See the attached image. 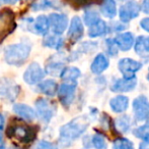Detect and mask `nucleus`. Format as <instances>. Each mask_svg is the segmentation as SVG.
I'll return each mask as SVG.
<instances>
[{"mask_svg": "<svg viewBox=\"0 0 149 149\" xmlns=\"http://www.w3.org/2000/svg\"><path fill=\"white\" fill-rule=\"evenodd\" d=\"M88 119L86 117H78L64 125L60 129V137L62 141H72L85 132L88 127Z\"/></svg>", "mask_w": 149, "mask_h": 149, "instance_id": "nucleus-1", "label": "nucleus"}, {"mask_svg": "<svg viewBox=\"0 0 149 149\" xmlns=\"http://www.w3.org/2000/svg\"><path fill=\"white\" fill-rule=\"evenodd\" d=\"M6 134L9 138L15 139L24 144L33 142L37 137V129L24 123L11 124L7 128Z\"/></svg>", "mask_w": 149, "mask_h": 149, "instance_id": "nucleus-2", "label": "nucleus"}, {"mask_svg": "<svg viewBox=\"0 0 149 149\" xmlns=\"http://www.w3.org/2000/svg\"><path fill=\"white\" fill-rule=\"evenodd\" d=\"M30 53L31 46L29 44L19 43L9 45L5 49V60L12 66H20L28 59Z\"/></svg>", "mask_w": 149, "mask_h": 149, "instance_id": "nucleus-3", "label": "nucleus"}, {"mask_svg": "<svg viewBox=\"0 0 149 149\" xmlns=\"http://www.w3.org/2000/svg\"><path fill=\"white\" fill-rule=\"evenodd\" d=\"M16 28L15 14L9 8L0 11V44Z\"/></svg>", "mask_w": 149, "mask_h": 149, "instance_id": "nucleus-4", "label": "nucleus"}, {"mask_svg": "<svg viewBox=\"0 0 149 149\" xmlns=\"http://www.w3.org/2000/svg\"><path fill=\"white\" fill-rule=\"evenodd\" d=\"M133 112L136 121H143L149 119V101L144 95H140L134 99Z\"/></svg>", "mask_w": 149, "mask_h": 149, "instance_id": "nucleus-5", "label": "nucleus"}, {"mask_svg": "<svg viewBox=\"0 0 149 149\" xmlns=\"http://www.w3.org/2000/svg\"><path fill=\"white\" fill-rule=\"evenodd\" d=\"M119 70L120 72L123 74V77L125 79H132L135 77V73L138 72L139 70H141L142 64H140L137 60H134L132 58L125 57L122 58L119 61Z\"/></svg>", "mask_w": 149, "mask_h": 149, "instance_id": "nucleus-6", "label": "nucleus"}, {"mask_svg": "<svg viewBox=\"0 0 149 149\" xmlns=\"http://www.w3.org/2000/svg\"><path fill=\"white\" fill-rule=\"evenodd\" d=\"M140 12V5L135 0H128L120 8V18L122 22L128 23L137 18Z\"/></svg>", "mask_w": 149, "mask_h": 149, "instance_id": "nucleus-7", "label": "nucleus"}, {"mask_svg": "<svg viewBox=\"0 0 149 149\" xmlns=\"http://www.w3.org/2000/svg\"><path fill=\"white\" fill-rule=\"evenodd\" d=\"M36 107L39 117L46 123H48L54 117L56 112V106L44 98H40L36 101Z\"/></svg>", "mask_w": 149, "mask_h": 149, "instance_id": "nucleus-8", "label": "nucleus"}, {"mask_svg": "<svg viewBox=\"0 0 149 149\" xmlns=\"http://www.w3.org/2000/svg\"><path fill=\"white\" fill-rule=\"evenodd\" d=\"M75 89H76V83H74V82H72V83H64L59 87L58 95H59L61 103L65 107H68L71 104V102L73 101V99H74Z\"/></svg>", "mask_w": 149, "mask_h": 149, "instance_id": "nucleus-9", "label": "nucleus"}, {"mask_svg": "<svg viewBox=\"0 0 149 149\" xmlns=\"http://www.w3.org/2000/svg\"><path fill=\"white\" fill-rule=\"evenodd\" d=\"M50 27L52 28L55 34L60 35L66 30L67 25H68V18L65 14L61 13H52L49 16Z\"/></svg>", "mask_w": 149, "mask_h": 149, "instance_id": "nucleus-10", "label": "nucleus"}, {"mask_svg": "<svg viewBox=\"0 0 149 149\" xmlns=\"http://www.w3.org/2000/svg\"><path fill=\"white\" fill-rule=\"evenodd\" d=\"M44 78V72L39 64L33 62L28 68L24 75V79L30 85L37 84Z\"/></svg>", "mask_w": 149, "mask_h": 149, "instance_id": "nucleus-11", "label": "nucleus"}, {"mask_svg": "<svg viewBox=\"0 0 149 149\" xmlns=\"http://www.w3.org/2000/svg\"><path fill=\"white\" fill-rule=\"evenodd\" d=\"M137 85V80L136 78H132V79H117L113 82L112 86H111V90L113 92H129L133 90Z\"/></svg>", "mask_w": 149, "mask_h": 149, "instance_id": "nucleus-12", "label": "nucleus"}, {"mask_svg": "<svg viewBox=\"0 0 149 149\" xmlns=\"http://www.w3.org/2000/svg\"><path fill=\"white\" fill-rule=\"evenodd\" d=\"M83 24L78 16H74L71 20L70 28L68 31V37L72 42H76L83 36Z\"/></svg>", "mask_w": 149, "mask_h": 149, "instance_id": "nucleus-13", "label": "nucleus"}, {"mask_svg": "<svg viewBox=\"0 0 149 149\" xmlns=\"http://www.w3.org/2000/svg\"><path fill=\"white\" fill-rule=\"evenodd\" d=\"M115 42L118 45L119 49L123 50V51H129L132 48V46L134 45V36L132 33L126 32V33H122V34L117 35L114 38Z\"/></svg>", "mask_w": 149, "mask_h": 149, "instance_id": "nucleus-14", "label": "nucleus"}, {"mask_svg": "<svg viewBox=\"0 0 149 149\" xmlns=\"http://www.w3.org/2000/svg\"><path fill=\"white\" fill-rule=\"evenodd\" d=\"M109 64H110L109 58L104 54L100 53L93 59L91 66H90V70L93 74L100 75L109 68Z\"/></svg>", "mask_w": 149, "mask_h": 149, "instance_id": "nucleus-15", "label": "nucleus"}, {"mask_svg": "<svg viewBox=\"0 0 149 149\" xmlns=\"http://www.w3.org/2000/svg\"><path fill=\"white\" fill-rule=\"evenodd\" d=\"M110 106L114 112L121 113L127 110L128 106H129V99L127 96L119 95L116 97L112 98L110 101Z\"/></svg>", "mask_w": 149, "mask_h": 149, "instance_id": "nucleus-16", "label": "nucleus"}, {"mask_svg": "<svg viewBox=\"0 0 149 149\" xmlns=\"http://www.w3.org/2000/svg\"><path fill=\"white\" fill-rule=\"evenodd\" d=\"M50 28L49 18L45 16H40L37 18V20L33 22V32L37 33L38 35H46Z\"/></svg>", "mask_w": 149, "mask_h": 149, "instance_id": "nucleus-17", "label": "nucleus"}, {"mask_svg": "<svg viewBox=\"0 0 149 149\" xmlns=\"http://www.w3.org/2000/svg\"><path fill=\"white\" fill-rule=\"evenodd\" d=\"M100 11L106 18H114L117 14V4L115 0H102Z\"/></svg>", "mask_w": 149, "mask_h": 149, "instance_id": "nucleus-18", "label": "nucleus"}, {"mask_svg": "<svg viewBox=\"0 0 149 149\" xmlns=\"http://www.w3.org/2000/svg\"><path fill=\"white\" fill-rule=\"evenodd\" d=\"M108 32V25L106 24V22L100 20L98 22H96L95 24H93L92 26L89 27L88 30V36L90 38H96L104 36Z\"/></svg>", "mask_w": 149, "mask_h": 149, "instance_id": "nucleus-19", "label": "nucleus"}, {"mask_svg": "<svg viewBox=\"0 0 149 149\" xmlns=\"http://www.w3.org/2000/svg\"><path fill=\"white\" fill-rule=\"evenodd\" d=\"M13 112L19 117H22V119H29V121H31L36 117L35 110L26 104H14Z\"/></svg>", "mask_w": 149, "mask_h": 149, "instance_id": "nucleus-20", "label": "nucleus"}, {"mask_svg": "<svg viewBox=\"0 0 149 149\" xmlns=\"http://www.w3.org/2000/svg\"><path fill=\"white\" fill-rule=\"evenodd\" d=\"M115 129L119 133H127L130 129V117L128 115H122L114 121Z\"/></svg>", "mask_w": 149, "mask_h": 149, "instance_id": "nucleus-21", "label": "nucleus"}, {"mask_svg": "<svg viewBox=\"0 0 149 149\" xmlns=\"http://www.w3.org/2000/svg\"><path fill=\"white\" fill-rule=\"evenodd\" d=\"M39 89L41 90V92H43V93L52 96L57 91V84H56V82L53 81V80H47V81H44L40 84Z\"/></svg>", "mask_w": 149, "mask_h": 149, "instance_id": "nucleus-22", "label": "nucleus"}, {"mask_svg": "<svg viewBox=\"0 0 149 149\" xmlns=\"http://www.w3.org/2000/svg\"><path fill=\"white\" fill-rule=\"evenodd\" d=\"M135 50L138 54H142L143 52L149 53V37L148 36L138 37L135 42Z\"/></svg>", "mask_w": 149, "mask_h": 149, "instance_id": "nucleus-23", "label": "nucleus"}, {"mask_svg": "<svg viewBox=\"0 0 149 149\" xmlns=\"http://www.w3.org/2000/svg\"><path fill=\"white\" fill-rule=\"evenodd\" d=\"M81 73L80 71L77 68H64V71L61 74V78L65 81H69V82H74L75 80H77L80 77Z\"/></svg>", "mask_w": 149, "mask_h": 149, "instance_id": "nucleus-24", "label": "nucleus"}, {"mask_svg": "<svg viewBox=\"0 0 149 149\" xmlns=\"http://www.w3.org/2000/svg\"><path fill=\"white\" fill-rule=\"evenodd\" d=\"M44 45L50 48H54V49H60L63 45V39L57 35L54 36H49L45 39L44 41Z\"/></svg>", "mask_w": 149, "mask_h": 149, "instance_id": "nucleus-25", "label": "nucleus"}, {"mask_svg": "<svg viewBox=\"0 0 149 149\" xmlns=\"http://www.w3.org/2000/svg\"><path fill=\"white\" fill-rule=\"evenodd\" d=\"M84 23L85 25H87L88 27L92 26L93 24H95L96 22L100 20V14L96 10L94 9H87L84 12Z\"/></svg>", "mask_w": 149, "mask_h": 149, "instance_id": "nucleus-26", "label": "nucleus"}, {"mask_svg": "<svg viewBox=\"0 0 149 149\" xmlns=\"http://www.w3.org/2000/svg\"><path fill=\"white\" fill-rule=\"evenodd\" d=\"M133 134L137 138H140V139H142L144 142L149 144V123L137 128V129H135L133 131Z\"/></svg>", "mask_w": 149, "mask_h": 149, "instance_id": "nucleus-27", "label": "nucleus"}, {"mask_svg": "<svg viewBox=\"0 0 149 149\" xmlns=\"http://www.w3.org/2000/svg\"><path fill=\"white\" fill-rule=\"evenodd\" d=\"M72 7L76 8H81L85 7V6L91 5L93 3H98V2H102V0H66Z\"/></svg>", "mask_w": 149, "mask_h": 149, "instance_id": "nucleus-28", "label": "nucleus"}, {"mask_svg": "<svg viewBox=\"0 0 149 149\" xmlns=\"http://www.w3.org/2000/svg\"><path fill=\"white\" fill-rule=\"evenodd\" d=\"M113 148L114 149H134V145L130 140L126 138H120L116 139L113 143Z\"/></svg>", "mask_w": 149, "mask_h": 149, "instance_id": "nucleus-29", "label": "nucleus"}, {"mask_svg": "<svg viewBox=\"0 0 149 149\" xmlns=\"http://www.w3.org/2000/svg\"><path fill=\"white\" fill-rule=\"evenodd\" d=\"M46 71L50 75H53V76L61 75L63 71H64V66H63L62 64H59V62H52V64H47Z\"/></svg>", "mask_w": 149, "mask_h": 149, "instance_id": "nucleus-30", "label": "nucleus"}, {"mask_svg": "<svg viewBox=\"0 0 149 149\" xmlns=\"http://www.w3.org/2000/svg\"><path fill=\"white\" fill-rule=\"evenodd\" d=\"M92 145L94 146V148L96 149H107V143L104 138L102 137L100 134H95L92 137Z\"/></svg>", "mask_w": 149, "mask_h": 149, "instance_id": "nucleus-31", "label": "nucleus"}, {"mask_svg": "<svg viewBox=\"0 0 149 149\" xmlns=\"http://www.w3.org/2000/svg\"><path fill=\"white\" fill-rule=\"evenodd\" d=\"M106 48L108 54H110L111 56H116L118 54V45L116 44L114 39H107L106 40Z\"/></svg>", "mask_w": 149, "mask_h": 149, "instance_id": "nucleus-32", "label": "nucleus"}, {"mask_svg": "<svg viewBox=\"0 0 149 149\" xmlns=\"http://www.w3.org/2000/svg\"><path fill=\"white\" fill-rule=\"evenodd\" d=\"M33 149H57V147L48 141H40Z\"/></svg>", "mask_w": 149, "mask_h": 149, "instance_id": "nucleus-33", "label": "nucleus"}, {"mask_svg": "<svg viewBox=\"0 0 149 149\" xmlns=\"http://www.w3.org/2000/svg\"><path fill=\"white\" fill-rule=\"evenodd\" d=\"M140 27L143 29L144 31L149 33V18H145L140 22Z\"/></svg>", "mask_w": 149, "mask_h": 149, "instance_id": "nucleus-34", "label": "nucleus"}, {"mask_svg": "<svg viewBox=\"0 0 149 149\" xmlns=\"http://www.w3.org/2000/svg\"><path fill=\"white\" fill-rule=\"evenodd\" d=\"M141 9L144 13L149 14V0H144V1L142 2Z\"/></svg>", "mask_w": 149, "mask_h": 149, "instance_id": "nucleus-35", "label": "nucleus"}, {"mask_svg": "<svg viewBox=\"0 0 149 149\" xmlns=\"http://www.w3.org/2000/svg\"><path fill=\"white\" fill-rule=\"evenodd\" d=\"M16 1H18V0H0V5L5 3H15Z\"/></svg>", "mask_w": 149, "mask_h": 149, "instance_id": "nucleus-36", "label": "nucleus"}, {"mask_svg": "<svg viewBox=\"0 0 149 149\" xmlns=\"http://www.w3.org/2000/svg\"><path fill=\"white\" fill-rule=\"evenodd\" d=\"M139 149H149V144L146 143V142H142L139 145Z\"/></svg>", "mask_w": 149, "mask_h": 149, "instance_id": "nucleus-37", "label": "nucleus"}, {"mask_svg": "<svg viewBox=\"0 0 149 149\" xmlns=\"http://www.w3.org/2000/svg\"><path fill=\"white\" fill-rule=\"evenodd\" d=\"M4 127V119L1 114H0V130H2Z\"/></svg>", "mask_w": 149, "mask_h": 149, "instance_id": "nucleus-38", "label": "nucleus"}, {"mask_svg": "<svg viewBox=\"0 0 149 149\" xmlns=\"http://www.w3.org/2000/svg\"><path fill=\"white\" fill-rule=\"evenodd\" d=\"M146 79H147L148 81H149V70H148V74H147V77H146Z\"/></svg>", "mask_w": 149, "mask_h": 149, "instance_id": "nucleus-39", "label": "nucleus"}, {"mask_svg": "<svg viewBox=\"0 0 149 149\" xmlns=\"http://www.w3.org/2000/svg\"><path fill=\"white\" fill-rule=\"evenodd\" d=\"M0 149H4V146L1 145V146H0Z\"/></svg>", "mask_w": 149, "mask_h": 149, "instance_id": "nucleus-40", "label": "nucleus"}, {"mask_svg": "<svg viewBox=\"0 0 149 149\" xmlns=\"http://www.w3.org/2000/svg\"><path fill=\"white\" fill-rule=\"evenodd\" d=\"M0 141H1V136H0Z\"/></svg>", "mask_w": 149, "mask_h": 149, "instance_id": "nucleus-41", "label": "nucleus"}]
</instances>
